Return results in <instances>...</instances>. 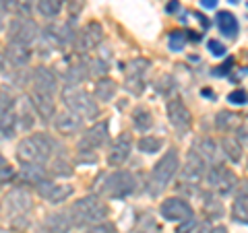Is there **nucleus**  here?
Wrapping results in <instances>:
<instances>
[{
  "label": "nucleus",
  "mask_w": 248,
  "mask_h": 233,
  "mask_svg": "<svg viewBox=\"0 0 248 233\" xmlns=\"http://www.w3.org/2000/svg\"><path fill=\"white\" fill-rule=\"evenodd\" d=\"M0 233H6V231H0Z\"/></svg>",
  "instance_id": "nucleus-48"
},
{
  "label": "nucleus",
  "mask_w": 248,
  "mask_h": 233,
  "mask_svg": "<svg viewBox=\"0 0 248 233\" xmlns=\"http://www.w3.org/2000/svg\"><path fill=\"white\" fill-rule=\"evenodd\" d=\"M207 184L215 194L226 196V194H230L238 186V177H236L234 172H230V169H226V167L213 165L207 172Z\"/></svg>",
  "instance_id": "nucleus-9"
},
{
  "label": "nucleus",
  "mask_w": 248,
  "mask_h": 233,
  "mask_svg": "<svg viewBox=\"0 0 248 233\" xmlns=\"http://www.w3.org/2000/svg\"><path fill=\"white\" fill-rule=\"evenodd\" d=\"M195 153L203 161H209V163H213V165H217L219 149H217V145L211 141V138H199V141L195 143Z\"/></svg>",
  "instance_id": "nucleus-21"
},
{
  "label": "nucleus",
  "mask_w": 248,
  "mask_h": 233,
  "mask_svg": "<svg viewBox=\"0 0 248 233\" xmlns=\"http://www.w3.org/2000/svg\"><path fill=\"white\" fill-rule=\"evenodd\" d=\"M180 169V157H178V151L176 149H170L164 153L157 163L153 165V172L149 177V190L151 194H161L168 184L172 182V177L176 175V172Z\"/></svg>",
  "instance_id": "nucleus-2"
},
{
  "label": "nucleus",
  "mask_w": 248,
  "mask_h": 233,
  "mask_svg": "<svg viewBox=\"0 0 248 233\" xmlns=\"http://www.w3.org/2000/svg\"><path fill=\"white\" fill-rule=\"evenodd\" d=\"M178 9H180V4H178V0H174L172 4H168V13H176Z\"/></svg>",
  "instance_id": "nucleus-42"
},
{
  "label": "nucleus",
  "mask_w": 248,
  "mask_h": 233,
  "mask_svg": "<svg viewBox=\"0 0 248 233\" xmlns=\"http://www.w3.org/2000/svg\"><path fill=\"white\" fill-rule=\"evenodd\" d=\"M31 107H35L37 114H40L44 120L54 118V110H56V107H54V95L31 91Z\"/></svg>",
  "instance_id": "nucleus-20"
},
{
  "label": "nucleus",
  "mask_w": 248,
  "mask_h": 233,
  "mask_svg": "<svg viewBox=\"0 0 248 233\" xmlns=\"http://www.w3.org/2000/svg\"><path fill=\"white\" fill-rule=\"evenodd\" d=\"M31 58V52L27 45H15V44H9L6 48V60L11 62L13 66H25Z\"/></svg>",
  "instance_id": "nucleus-24"
},
{
  "label": "nucleus",
  "mask_w": 248,
  "mask_h": 233,
  "mask_svg": "<svg viewBox=\"0 0 248 233\" xmlns=\"http://www.w3.org/2000/svg\"><path fill=\"white\" fill-rule=\"evenodd\" d=\"M130 146H133L130 134H122V136H118V138L114 141L112 149L108 151V163H110V165H114V167L122 165V163L128 159V155H130Z\"/></svg>",
  "instance_id": "nucleus-19"
},
{
  "label": "nucleus",
  "mask_w": 248,
  "mask_h": 233,
  "mask_svg": "<svg viewBox=\"0 0 248 233\" xmlns=\"http://www.w3.org/2000/svg\"><path fill=\"white\" fill-rule=\"evenodd\" d=\"M13 180H15V167L0 155V184H6Z\"/></svg>",
  "instance_id": "nucleus-33"
},
{
  "label": "nucleus",
  "mask_w": 248,
  "mask_h": 233,
  "mask_svg": "<svg viewBox=\"0 0 248 233\" xmlns=\"http://www.w3.org/2000/svg\"><path fill=\"white\" fill-rule=\"evenodd\" d=\"M197 229V221L195 219H188V221H182L180 223V227H178L176 233H192Z\"/></svg>",
  "instance_id": "nucleus-39"
},
{
  "label": "nucleus",
  "mask_w": 248,
  "mask_h": 233,
  "mask_svg": "<svg viewBox=\"0 0 248 233\" xmlns=\"http://www.w3.org/2000/svg\"><path fill=\"white\" fill-rule=\"evenodd\" d=\"M221 149L223 153L228 155V157L238 163L240 159H242V145H240V141H232V138H223V143H221Z\"/></svg>",
  "instance_id": "nucleus-30"
},
{
  "label": "nucleus",
  "mask_w": 248,
  "mask_h": 233,
  "mask_svg": "<svg viewBox=\"0 0 248 233\" xmlns=\"http://www.w3.org/2000/svg\"><path fill=\"white\" fill-rule=\"evenodd\" d=\"M4 23V6H2V0H0V27Z\"/></svg>",
  "instance_id": "nucleus-44"
},
{
  "label": "nucleus",
  "mask_w": 248,
  "mask_h": 233,
  "mask_svg": "<svg viewBox=\"0 0 248 233\" xmlns=\"http://www.w3.org/2000/svg\"><path fill=\"white\" fill-rule=\"evenodd\" d=\"M21 126L25 130H29L31 126H33V118H31V105L29 103H25L23 105V110H21Z\"/></svg>",
  "instance_id": "nucleus-35"
},
{
  "label": "nucleus",
  "mask_w": 248,
  "mask_h": 233,
  "mask_svg": "<svg viewBox=\"0 0 248 233\" xmlns=\"http://www.w3.org/2000/svg\"><path fill=\"white\" fill-rule=\"evenodd\" d=\"M238 124H240V116L238 114H232V112H219L217 114V120H215L217 130L228 132L232 128H236Z\"/></svg>",
  "instance_id": "nucleus-29"
},
{
  "label": "nucleus",
  "mask_w": 248,
  "mask_h": 233,
  "mask_svg": "<svg viewBox=\"0 0 248 233\" xmlns=\"http://www.w3.org/2000/svg\"><path fill=\"white\" fill-rule=\"evenodd\" d=\"M137 190V180L130 172H114L97 182V192L108 198H126Z\"/></svg>",
  "instance_id": "nucleus-4"
},
{
  "label": "nucleus",
  "mask_w": 248,
  "mask_h": 233,
  "mask_svg": "<svg viewBox=\"0 0 248 233\" xmlns=\"http://www.w3.org/2000/svg\"><path fill=\"white\" fill-rule=\"evenodd\" d=\"M68 6H71V13L73 15H79L83 11V6H85V0H71Z\"/></svg>",
  "instance_id": "nucleus-40"
},
{
  "label": "nucleus",
  "mask_w": 248,
  "mask_h": 233,
  "mask_svg": "<svg viewBox=\"0 0 248 233\" xmlns=\"http://www.w3.org/2000/svg\"><path fill=\"white\" fill-rule=\"evenodd\" d=\"M31 85H33V91L54 95V91H56V74L46 66H37L33 74H31Z\"/></svg>",
  "instance_id": "nucleus-18"
},
{
  "label": "nucleus",
  "mask_w": 248,
  "mask_h": 233,
  "mask_svg": "<svg viewBox=\"0 0 248 233\" xmlns=\"http://www.w3.org/2000/svg\"><path fill=\"white\" fill-rule=\"evenodd\" d=\"M106 143H108V124L97 122L95 126H91V130L83 134V138L79 141V151H95Z\"/></svg>",
  "instance_id": "nucleus-16"
},
{
  "label": "nucleus",
  "mask_w": 248,
  "mask_h": 233,
  "mask_svg": "<svg viewBox=\"0 0 248 233\" xmlns=\"http://www.w3.org/2000/svg\"><path fill=\"white\" fill-rule=\"evenodd\" d=\"M4 200H6V213H9L15 221H17V219H25L27 213L31 211V206H33L29 192L23 190V188H15L13 192L6 194Z\"/></svg>",
  "instance_id": "nucleus-10"
},
{
  "label": "nucleus",
  "mask_w": 248,
  "mask_h": 233,
  "mask_svg": "<svg viewBox=\"0 0 248 233\" xmlns=\"http://www.w3.org/2000/svg\"><path fill=\"white\" fill-rule=\"evenodd\" d=\"M37 33H40V29L29 17H17L9 25V40L15 45H27L29 48V44L35 42Z\"/></svg>",
  "instance_id": "nucleus-8"
},
{
  "label": "nucleus",
  "mask_w": 248,
  "mask_h": 233,
  "mask_svg": "<svg viewBox=\"0 0 248 233\" xmlns=\"http://www.w3.org/2000/svg\"><path fill=\"white\" fill-rule=\"evenodd\" d=\"M211 229H209V225H201V227H197V231L195 233H209Z\"/></svg>",
  "instance_id": "nucleus-43"
},
{
  "label": "nucleus",
  "mask_w": 248,
  "mask_h": 233,
  "mask_svg": "<svg viewBox=\"0 0 248 233\" xmlns=\"http://www.w3.org/2000/svg\"><path fill=\"white\" fill-rule=\"evenodd\" d=\"M116 91H118V85L112 79H99L95 85V97L99 102H112L116 97Z\"/></svg>",
  "instance_id": "nucleus-25"
},
{
  "label": "nucleus",
  "mask_w": 248,
  "mask_h": 233,
  "mask_svg": "<svg viewBox=\"0 0 248 233\" xmlns=\"http://www.w3.org/2000/svg\"><path fill=\"white\" fill-rule=\"evenodd\" d=\"M228 102L234 103V105H244V103H246V91H244V89L232 91L230 95H228Z\"/></svg>",
  "instance_id": "nucleus-36"
},
{
  "label": "nucleus",
  "mask_w": 248,
  "mask_h": 233,
  "mask_svg": "<svg viewBox=\"0 0 248 233\" xmlns=\"http://www.w3.org/2000/svg\"><path fill=\"white\" fill-rule=\"evenodd\" d=\"M201 4H203L205 9H213V6L217 4V0H201Z\"/></svg>",
  "instance_id": "nucleus-41"
},
{
  "label": "nucleus",
  "mask_w": 248,
  "mask_h": 233,
  "mask_svg": "<svg viewBox=\"0 0 248 233\" xmlns=\"http://www.w3.org/2000/svg\"><path fill=\"white\" fill-rule=\"evenodd\" d=\"M87 233H116V227L112 223H95Z\"/></svg>",
  "instance_id": "nucleus-37"
},
{
  "label": "nucleus",
  "mask_w": 248,
  "mask_h": 233,
  "mask_svg": "<svg viewBox=\"0 0 248 233\" xmlns=\"http://www.w3.org/2000/svg\"><path fill=\"white\" fill-rule=\"evenodd\" d=\"M184 42H186V37L182 31H172V33H170V50L180 52L184 48Z\"/></svg>",
  "instance_id": "nucleus-34"
},
{
  "label": "nucleus",
  "mask_w": 248,
  "mask_h": 233,
  "mask_svg": "<svg viewBox=\"0 0 248 233\" xmlns=\"http://www.w3.org/2000/svg\"><path fill=\"white\" fill-rule=\"evenodd\" d=\"M56 143L46 134H31L17 145V157L25 167H44L52 159Z\"/></svg>",
  "instance_id": "nucleus-1"
},
{
  "label": "nucleus",
  "mask_w": 248,
  "mask_h": 233,
  "mask_svg": "<svg viewBox=\"0 0 248 233\" xmlns=\"http://www.w3.org/2000/svg\"><path fill=\"white\" fill-rule=\"evenodd\" d=\"M71 215V221L77 225H95L108 217V206L97 196H85L73 204Z\"/></svg>",
  "instance_id": "nucleus-5"
},
{
  "label": "nucleus",
  "mask_w": 248,
  "mask_h": 233,
  "mask_svg": "<svg viewBox=\"0 0 248 233\" xmlns=\"http://www.w3.org/2000/svg\"><path fill=\"white\" fill-rule=\"evenodd\" d=\"M217 27L226 37H236L238 31H240V25H238V19L234 17L232 13L228 11H221L217 13Z\"/></svg>",
  "instance_id": "nucleus-22"
},
{
  "label": "nucleus",
  "mask_w": 248,
  "mask_h": 233,
  "mask_svg": "<svg viewBox=\"0 0 248 233\" xmlns=\"http://www.w3.org/2000/svg\"><path fill=\"white\" fill-rule=\"evenodd\" d=\"M62 102L68 107V112L77 114L79 118H95L99 114V107H97V102L93 99L87 91H83L81 87L77 85H66L62 89Z\"/></svg>",
  "instance_id": "nucleus-3"
},
{
  "label": "nucleus",
  "mask_w": 248,
  "mask_h": 233,
  "mask_svg": "<svg viewBox=\"0 0 248 233\" xmlns=\"http://www.w3.org/2000/svg\"><path fill=\"white\" fill-rule=\"evenodd\" d=\"M159 213L166 221H174V223H182L192 219V206L182 198H168L161 203Z\"/></svg>",
  "instance_id": "nucleus-11"
},
{
  "label": "nucleus",
  "mask_w": 248,
  "mask_h": 233,
  "mask_svg": "<svg viewBox=\"0 0 248 233\" xmlns=\"http://www.w3.org/2000/svg\"><path fill=\"white\" fill-rule=\"evenodd\" d=\"M73 221L68 219L66 213H54L46 219V231L48 233H68Z\"/></svg>",
  "instance_id": "nucleus-23"
},
{
  "label": "nucleus",
  "mask_w": 248,
  "mask_h": 233,
  "mask_svg": "<svg viewBox=\"0 0 248 233\" xmlns=\"http://www.w3.org/2000/svg\"><path fill=\"white\" fill-rule=\"evenodd\" d=\"M54 128L62 136H73L83 128V118H79L73 112H62L58 116H54Z\"/></svg>",
  "instance_id": "nucleus-17"
},
{
  "label": "nucleus",
  "mask_w": 248,
  "mask_h": 233,
  "mask_svg": "<svg viewBox=\"0 0 248 233\" xmlns=\"http://www.w3.org/2000/svg\"><path fill=\"white\" fill-rule=\"evenodd\" d=\"M161 145H164V141L157 136H143L141 141H139V149L147 155H151V153H157L161 149Z\"/></svg>",
  "instance_id": "nucleus-31"
},
{
  "label": "nucleus",
  "mask_w": 248,
  "mask_h": 233,
  "mask_svg": "<svg viewBox=\"0 0 248 233\" xmlns=\"http://www.w3.org/2000/svg\"><path fill=\"white\" fill-rule=\"evenodd\" d=\"M62 6H64V0H37V11H40V15L46 19L58 17Z\"/></svg>",
  "instance_id": "nucleus-27"
},
{
  "label": "nucleus",
  "mask_w": 248,
  "mask_h": 233,
  "mask_svg": "<svg viewBox=\"0 0 248 233\" xmlns=\"http://www.w3.org/2000/svg\"><path fill=\"white\" fill-rule=\"evenodd\" d=\"M102 40H104V27L97 21H91L81 29L79 40H77V48H79V52L85 54L89 50H95L102 44Z\"/></svg>",
  "instance_id": "nucleus-14"
},
{
  "label": "nucleus",
  "mask_w": 248,
  "mask_h": 233,
  "mask_svg": "<svg viewBox=\"0 0 248 233\" xmlns=\"http://www.w3.org/2000/svg\"><path fill=\"white\" fill-rule=\"evenodd\" d=\"M203 180H205V161L195 151H190L180 172V188L195 190L203 184Z\"/></svg>",
  "instance_id": "nucleus-7"
},
{
  "label": "nucleus",
  "mask_w": 248,
  "mask_h": 233,
  "mask_svg": "<svg viewBox=\"0 0 248 233\" xmlns=\"http://www.w3.org/2000/svg\"><path fill=\"white\" fill-rule=\"evenodd\" d=\"M35 188L37 192L42 194V196L48 200V203H64V200L73 194V186L68 184H56V182H50V180H40L35 182Z\"/></svg>",
  "instance_id": "nucleus-13"
},
{
  "label": "nucleus",
  "mask_w": 248,
  "mask_h": 233,
  "mask_svg": "<svg viewBox=\"0 0 248 233\" xmlns=\"http://www.w3.org/2000/svg\"><path fill=\"white\" fill-rule=\"evenodd\" d=\"M230 2H236V0H230Z\"/></svg>",
  "instance_id": "nucleus-47"
},
{
  "label": "nucleus",
  "mask_w": 248,
  "mask_h": 233,
  "mask_svg": "<svg viewBox=\"0 0 248 233\" xmlns=\"http://www.w3.org/2000/svg\"><path fill=\"white\" fill-rule=\"evenodd\" d=\"M17 110H15V99L11 95L2 93L0 95V134L13 136L17 128Z\"/></svg>",
  "instance_id": "nucleus-12"
},
{
  "label": "nucleus",
  "mask_w": 248,
  "mask_h": 233,
  "mask_svg": "<svg viewBox=\"0 0 248 233\" xmlns=\"http://www.w3.org/2000/svg\"><path fill=\"white\" fill-rule=\"evenodd\" d=\"M234 217H236V221L240 223H246L248 219V213H246V188H242V192L238 194V198H236V203H234Z\"/></svg>",
  "instance_id": "nucleus-32"
},
{
  "label": "nucleus",
  "mask_w": 248,
  "mask_h": 233,
  "mask_svg": "<svg viewBox=\"0 0 248 233\" xmlns=\"http://www.w3.org/2000/svg\"><path fill=\"white\" fill-rule=\"evenodd\" d=\"M209 233H228V229L226 227H215L213 231H209Z\"/></svg>",
  "instance_id": "nucleus-46"
},
{
  "label": "nucleus",
  "mask_w": 248,
  "mask_h": 233,
  "mask_svg": "<svg viewBox=\"0 0 248 233\" xmlns=\"http://www.w3.org/2000/svg\"><path fill=\"white\" fill-rule=\"evenodd\" d=\"M209 50H211L213 56H226V45H223L221 42H217V40H209Z\"/></svg>",
  "instance_id": "nucleus-38"
},
{
  "label": "nucleus",
  "mask_w": 248,
  "mask_h": 233,
  "mask_svg": "<svg viewBox=\"0 0 248 233\" xmlns=\"http://www.w3.org/2000/svg\"><path fill=\"white\" fill-rule=\"evenodd\" d=\"M168 118H170V124H172L180 134H184L192 124L190 110L180 102V99H172V102L168 103Z\"/></svg>",
  "instance_id": "nucleus-15"
},
{
  "label": "nucleus",
  "mask_w": 248,
  "mask_h": 233,
  "mask_svg": "<svg viewBox=\"0 0 248 233\" xmlns=\"http://www.w3.org/2000/svg\"><path fill=\"white\" fill-rule=\"evenodd\" d=\"M133 122H135V128L141 130V132H147L151 126H153V116L151 112L147 110V107H137V110L133 112Z\"/></svg>",
  "instance_id": "nucleus-28"
},
{
  "label": "nucleus",
  "mask_w": 248,
  "mask_h": 233,
  "mask_svg": "<svg viewBox=\"0 0 248 233\" xmlns=\"http://www.w3.org/2000/svg\"><path fill=\"white\" fill-rule=\"evenodd\" d=\"M151 62L147 58H135L130 60L124 68V87L135 95H141L145 91V74L149 71Z\"/></svg>",
  "instance_id": "nucleus-6"
},
{
  "label": "nucleus",
  "mask_w": 248,
  "mask_h": 233,
  "mask_svg": "<svg viewBox=\"0 0 248 233\" xmlns=\"http://www.w3.org/2000/svg\"><path fill=\"white\" fill-rule=\"evenodd\" d=\"M4 11L15 13L17 17H29L33 9V0H2Z\"/></svg>",
  "instance_id": "nucleus-26"
},
{
  "label": "nucleus",
  "mask_w": 248,
  "mask_h": 233,
  "mask_svg": "<svg viewBox=\"0 0 248 233\" xmlns=\"http://www.w3.org/2000/svg\"><path fill=\"white\" fill-rule=\"evenodd\" d=\"M4 66H6V58L2 56V54H0V73L4 71Z\"/></svg>",
  "instance_id": "nucleus-45"
}]
</instances>
